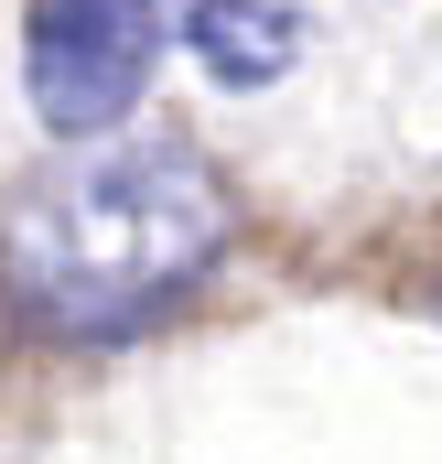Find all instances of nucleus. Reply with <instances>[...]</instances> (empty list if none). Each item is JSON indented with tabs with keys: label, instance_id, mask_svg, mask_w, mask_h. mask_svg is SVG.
<instances>
[{
	"label": "nucleus",
	"instance_id": "7ed1b4c3",
	"mask_svg": "<svg viewBox=\"0 0 442 464\" xmlns=\"http://www.w3.org/2000/svg\"><path fill=\"white\" fill-rule=\"evenodd\" d=\"M184 44L216 87H270L303 54V11L292 0H184Z\"/></svg>",
	"mask_w": 442,
	"mask_h": 464
},
{
	"label": "nucleus",
	"instance_id": "f257e3e1",
	"mask_svg": "<svg viewBox=\"0 0 442 464\" xmlns=\"http://www.w3.org/2000/svg\"><path fill=\"white\" fill-rule=\"evenodd\" d=\"M237 237L226 184L184 140H98L0 206V303L43 346H119L162 324Z\"/></svg>",
	"mask_w": 442,
	"mask_h": 464
},
{
	"label": "nucleus",
	"instance_id": "f03ea898",
	"mask_svg": "<svg viewBox=\"0 0 442 464\" xmlns=\"http://www.w3.org/2000/svg\"><path fill=\"white\" fill-rule=\"evenodd\" d=\"M162 33H184V0H33L22 11V98L54 140H109L140 109Z\"/></svg>",
	"mask_w": 442,
	"mask_h": 464
}]
</instances>
